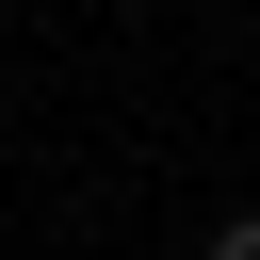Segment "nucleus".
<instances>
[{"mask_svg":"<svg viewBox=\"0 0 260 260\" xmlns=\"http://www.w3.org/2000/svg\"><path fill=\"white\" fill-rule=\"evenodd\" d=\"M211 260H260V211H228V228H211Z\"/></svg>","mask_w":260,"mask_h":260,"instance_id":"f257e3e1","label":"nucleus"}]
</instances>
